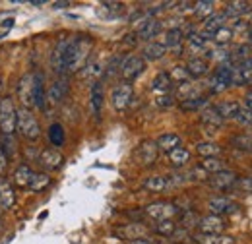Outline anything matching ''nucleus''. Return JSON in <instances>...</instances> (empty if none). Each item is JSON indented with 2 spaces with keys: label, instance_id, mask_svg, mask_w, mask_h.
Returning <instances> with one entry per match:
<instances>
[{
  "label": "nucleus",
  "instance_id": "38",
  "mask_svg": "<svg viewBox=\"0 0 252 244\" xmlns=\"http://www.w3.org/2000/svg\"><path fill=\"white\" fill-rule=\"evenodd\" d=\"M231 144H233V148H237V150H241V152L245 153H252V136L251 134H239V136H235L233 140H231Z\"/></svg>",
  "mask_w": 252,
  "mask_h": 244
},
{
  "label": "nucleus",
  "instance_id": "51",
  "mask_svg": "<svg viewBox=\"0 0 252 244\" xmlns=\"http://www.w3.org/2000/svg\"><path fill=\"white\" fill-rule=\"evenodd\" d=\"M249 51H251V49H249L247 45H239V47L235 49V57H241V59L245 61V59H249V57H247V55H249Z\"/></svg>",
  "mask_w": 252,
  "mask_h": 244
},
{
  "label": "nucleus",
  "instance_id": "24",
  "mask_svg": "<svg viewBox=\"0 0 252 244\" xmlns=\"http://www.w3.org/2000/svg\"><path fill=\"white\" fill-rule=\"evenodd\" d=\"M33 175L35 173H33L28 165H20L16 169V173H14V184L20 186V188H30V184L33 181Z\"/></svg>",
  "mask_w": 252,
  "mask_h": 244
},
{
  "label": "nucleus",
  "instance_id": "43",
  "mask_svg": "<svg viewBox=\"0 0 252 244\" xmlns=\"http://www.w3.org/2000/svg\"><path fill=\"white\" fill-rule=\"evenodd\" d=\"M49 184H51L49 175L39 173V175H33V181H32V184H30V190H33V192H41V190L47 188Z\"/></svg>",
  "mask_w": 252,
  "mask_h": 244
},
{
  "label": "nucleus",
  "instance_id": "29",
  "mask_svg": "<svg viewBox=\"0 0 252 244\" xmlns=\"http://www.w3.org/2000/svg\"><path fill=\"white\" fill-rule=\"evenodd\" d=\"M171 86H173V80H171V76H169L167 72L158 74V76L154 78V82H152V90L161 93V95H165V93L169 92V90H171Z\"/></svg>",
  "mask_w": 252,
  "mask_h": 244
},
{
  "label": "nucleus",
  "instance_id": "21",
  "mask_svg": "<svg viewBox=\"0 0 252 244\" xmlns=\"http://www.w3.org/2000/svg\"><path fill=\"white\" fill-rule=\"evenodd\" d=\"M159 31H161V22L152 18V20L142 22V26H140V30H138V37L144 39V41H150V39H154V37L158 35Z\"/></svg>",
  "mask_w": 252,
  "mask_h": 244
},
{
  "label": "nucleus",
  "instance_id": "48",
  "mask_svg": "<svg viewBox=\"0 0 252 244\" xmlns=\"http://www.w3.org/2000/svg\"><path fill=\"white\" fill-rule=\"evenodd\" d=\"M239 190H243L245 194H252V179L251 177H245V179H239L235 184Z\"/></svg>",
  "mask_w": 252,
  "mask_h": 244
},
{
  "label": "nucleus",
  "instance_id": "3",
  "mask_svg": "<svg viewBox=\"0 0 252 244\" xmlns=\"http://www.w3.org/2000/svg\"><path fill=\"white\" fill-rule=\"evenodd\" d=\"M18 130V111L14 107L12 97H4L0 101V134L12 136Z\"/></svg>",
  "mask_w": 252,
  "mask_h": 244
},
{
  "label": "nucleus",
  "instance_id": "50",
  "mask_svg": "<svg viewBox=\"0 0 252 244\" xmlns=\"http://www.w3.org/2000/svg\"><path fill=\"white\" fill-rule=\"evenodd\" d=\"M8 161H10V159H8V155L0 150V177L8 171Z\"/></svg>",
  "mask_w": 252,
  "mask_h": 244
},
{
  "label": "nucleus",
  "instance_id": "45",
  "mask_svg": "<svg viewBox=\"0 0 252 244\" xmlns=\"http://www.w3.org/2000/svg\"><path fill=\"white\" fill-rule=\"evenodd\" d=\"M171 76V80H177V82H181V84H187L190 78L189 70L187 68H183V66H175L173 68V72L169 74Z\"/></svg>",
  "mask_w": 252,
  "mask_h": 244
},
{
  "label": "nucleus",
  "instance_id": "35",
  "mask_svg": "<svg viewBox=\"0 0 252 244\" xmlns=\"http://www.w3.org/2000/svg\"><path fill=\"white\" fill-rule=\"evenodd\" d=\"M189 159H190V152L187 150V148H183V146L169 153V161H171L175 167H183V165H187Z\"/></svg>",
  "mask_w": 252,
  "mask_h": 244
},
{
  "label": "nucleus",
  "instance_id": "46",
  "mask_svg": "<svg viewBox=\"0 0 252 244\" xmlns=\"http://www.w3.org/2000/svg\"><path fill=\"white\" fill-rule=\"evenodd\" d=\"M235 121L239 122L241 126H252V111L245 109V107H241V111H239V115H237Z\"/></svg>",
  "mask_w": 252,
  "mask_h": 244
},
{
  "label": "nucleus",
  "instance_id": "16",
  "mask_svg": "<svg viewBox=\"0 0 252 244\" xmlns=\"http://www.w3.org/2000/svg\"><path fill=\"white\" fill-rule=\"evenodd\" d=\"M239 181V177H237V173H233V171H221L218 175H212L210 177V184L216 188V190H229V188H233L235 184Z\"/></svg>",
  "mask_w": 252,
  "mask_h": 244
},
{
  "label": "nucleus",
  "instance_id": "25",
  "mask_svg": "<svg viewBox=\"0 0 252 244\" xmlns=\"http://www.w3.org/2000/svg\"><path fill=\"white\" fill-rule=\"evenodd\" d=\"M171 186V181L167 177H161V175H154V177H148L144 181V188L150 190V192H163Z\"/></svg>",
  "mask_w": 252,
  "mask_h": 244
},
{
  "label": "nucleus",
  "instance_id": "27",
  "mask_svg": "<svg viewBox=\"0 0 252 244\" xmlns=\"http://www.w3.org/2000/svg\"><path fill=\"white\" fill-rule=\"evenodd\" d=\"M187 70H189L190 78H202L208 74L210 66L204 59H190L189 64H187Z\"/></svg>",
  "mask_w": 252,
  "mask_h": 244
},
{
  "label": "nucleus",
  "instance_id": "59",
  "mask_svg": "<svg viewBox=\"0 0 252 244\" xmlns=\"http://www.w3.org/2000/svg\"><path fill=\"white\" fill-rule=\"evenodd\" d=\"M249 39H251V41H252V28H251V30H249Z\"/></svg>",
  "mask_w": 252,
  "mask_h": 244
},
{
  "label": "nucleus",
  "instance_id": "53",
  "mask_svg": "<svg viewBox=\"0 0 252 244\" xmlns=\"http://www.w3.org/2000/svg\"><path fill=\"white\" fill-rule=\"evenodd\" d=\"M243 101H245V109H249V111H252V93H247Z\"/></svg>",
  "mask_w": 252,
  "mask_h": 244
},
{
  "label": "nucleus",
  "instance_id": "34",
  "mask_svg": "<svg viewBox=\"0 0 252 244\" xmlns=\"http://www.w3.org/2000/svg\"><path fill=\"white\" fill-rule=\"evenodd\" d=\"M200 169L206 171V173L218 175V173H221V171H225V163L221 161L220 157H210V159H204V161H202Z\"/></svg>",
  "mask_w": 252,
  "mask_h": 244
},
{
  "label": "nucleus",
  "instance_id": "37",
  "mask_svg": "<svg viewBox=\"0 0 252 244\" xmlns=\"http://www.w3.org/2000/svg\"><path fill=\"white\" fill-rule=\"evenodd\" d=\"M49 142H51L55 148H61L64 144V128L59 122H55V124L49 126Z\"/></svg>",
  "mask_w": 252,
  "mask_h": 244
},
{
  "label": "nucleus",
  "instance_id": "42",
  "mask_svg": "<svg viewBox=\"0 0 252 244\" xmlns=\"http://www.w3.org/2000/svg\"><path fill=\"white\" fill-rule=\"evenodd\" d=\"M233 39V28H221L220 31H216L214 35H212V41L216 43V45H220V47H223V45H227L229 41Z\"/></svg>",
  "mask_w": 252,
  "mask_h": 244
},
{
  "label": "nucleus",
  "instance_id": "41",
  "mask_svg": "<svg viewBox=\"0 0 252 244\" xmlns=\"http://www.w3.org/2000/svg\"><path fill=\"white\" fill-rule=\"evenodd\" d=\"M206 105H208V99H206L204 95L190 97V99H185V101L181 103V107H183L185 111H198V109H202V107H206Z\"/></svg>",
  "mask_w": 252,
  "mask_h": 244
},
{
  "label": "nucleus",
  "instance_id": "30",
  "mask_svg": "<svg viewBox=\"0 0 252 244\" xmlns=\"http://www.w3.org/2000/svg\"><path fill=\"white\" fill-rule=\"evenodd\" d=\"M183 39H185V33L179 30V28H173V30H169L165 33L163 45H165V49H177V47L183 45Z\"/></svg>",
  "mask_w": 252,
  "mask_h": 244
},
{
  "label": "nucleus",
  "instance_id": "47",
  "mask_svg": "<svg viewBox=\"0 0 252 244\" xmlns=\"http://www.w3.org/2000/svg\"><path fill=\"white\" fill-rule=\"evenodd\" d=\"M198 221H200V217L192 212L183 214V227H198Z\"/></svg>",
  "mask_w": 252,
  "mask_h": 244
},
{
  "label": "nucleus",
  "instance_id": "57",
  "mask_svg": "<svg viewBox=\"0 0 252 244\" xmlns=\"http://www.w3.org/2000/svg\"><path fill=\"white\" fill-rule=\"evenodd\" d=\"M12 24H14V20H8V22H4V28H12Z\"/></svg>",
  "mask_w": 252,
  "mask_h": 244
},
{
  "label": "nucleus",
  "instance_id": "44",
  "mask_svg": "<svg viewBox=\"0 0 252 244\" xmlns=\"http://www.w3.org/2000/svg\"><path fill=\"white\" fill-rule=\"evenodd\" d=\"M0 150L8 155V159L16 153V144H14L12 136H4V134H0Z\"/></svg>",
  "mask_w": 252,
  "mask_h": 244
},
{
  "label": "nucleus",
  "instance_id": "9",
  "mask_svg": "<svg viewBox=\"0 0 252 244\" xmlns=\"http://www.w3.org/2000/svg\"><path fill=\"white\" fill-rule=\"evenodd\" d=\"M33 93H35V74H26L18 82V97L22 107L32 109L33 107Z\"/></svg>",
  "mask_w": 252,
  "mask_h": 244
},
{
  "label": "nucleus",
  "instance_id": "7",
  "mask_svg": "<svg viewBox=\"0 0 252 244\" xmlns=\"http://www.w3.org/2000/svg\"><path fill=\"white\" fill-rule=\"evenodd\" d=\"M144 214L156 221H167V219H173L175 215H179V208L171 202H154L144 210Z\"/></svg>",
  "mask_w": 252,
  "mask_h": 244
},
{
  "label": "nucleus",
  "instance_id": "12",
  "mask_svg": "<svg viewBox=\"0 0 252 244\" xmlns=\"http://www.w3.org/2000/svg\"><path fill=\"white\" fill-rule=\"evenodd\" d=\"M68 92H70L68 80H66V78H59V80L49 88V92H47V103L53 105V107L61 105L64 99L68 97Z\"/></svg>",
  "mask_w": 252,
  "mask_h": 244
},
{
  "label": "nucleus",
  "instance_id": "36",
  "mask_svg": "<svg viewBox=\"0 0 252 244\" xmlns=\"http://www.w3.org/2000/svg\"><path fill=\"white\" fill-rule=\"evenodd\" d=\"M214 8H216V2L214 0H200V2H194V14L200 16V18H210L214 14Z\"/></svg>",
  "mask_w": 252,
  "mask_h": 244
},
{
  "label": "nucleus",
  "instance_id": "31",
  "mask_svg": "<svg viewBox=\"0 0 252 244\" xmlns=\"http://www.w3.org/2000/svg\"><path fill=\"white\" fill-rule=\"evenodd\" d=\"M218 111H220V115L223 117V121H227V119H237V115H239V111H241V107H239V103L237 101H223L220 107H216Z\"/></svg>",
  "mask_w": 252,
  "mask_h": 244
},
{
  "label": "nucleus",
  "instance_id": "55",
  "mask_svg": "<svg viewBox=\"0 0 252 244\" xmlns=\"http://www.w3.org/2000/svg\"><path fill=\"white\" fill-rule=\"evenodd\" d=\"M66 6H70V2H55V4H53V8H57V10L66 8Z\"/></svg>",
  "mask_w": 252,
  "mask_h": 244
},
{
  "label": "nucleus",
  "instance_id": "20",
  "mask_svg": "<svg viewBox=\"0 0 252 244\" xmlns=\"http://www.w3.org/2000/svg\"><path fill=\"white\" fill-rule=\"evenodd\" d=\"M16 204V194L14 188L8 181H0V208L2 210H10Z\"/></svg>",
  "mask_w": 252,
  "mask_h": 244
},
{
  "label": "nucleus",
  "instance_id": "6",
  "mask_svg": "<svg viewBox=\"0 0 252 244\" xmlns=\"http://www.w3.org/2000/svg\"><path fill=\"white\" fill-rule=\"evenodd\" d=\"M144 70H146V61L142 57H138V55L126 57L123 64H121V76H123V80H125L126 84L134 82Z\"/></svg>",
  "mask_w": 252,
  "mask_h": 244
},
{
  "label": "nucleus",
  "instance_id": "54",
  "mask_svg": "<svg viewBox=\"0 0 252 244\" xmlns=\"http://www.w3.org/2000/svg\"><path fill=\"white\" fill-rule=\"evenodd\" d=\"M128 244H154V243L148 241V239H136V241H130Z\"/></svg>",
  "mask_w": 252,
  "mask_h": 244
},
{
  "label": "nucleus",
  "instance_id": "4",
  "mask_svg": "<svg viewBox=\"0 0 252 244\" xmlns=\"http://www.w3.org/2000/svg\"><path fill=\"white\" fill-rule=\"evenodd\" d=\"M72 39L74 37H63V39H59V43L55 45L53 55H51V66H53V70L61 78H63V74H66V62H68V51H70Z\"/></svg>",
  "mask_w": 252,
  "mask_h": 244
},
{
  "label": "nucleus",
  "instance_id": "49",
  "mask_svg": "<svg viewBox=\"0 0 252 244\" xmlns=\"http://www.w3.org/2000/svg\"><path fill=\"white\" fill-rule=\"evenodd\" d=\"M173 101H175V99H173L171 95H167V93H165V95H159L158 99H156L158 107H163V109H165V107H171V105H173Z\"/></svg>",
  "mask_w": 252,
  "mask_h": 244
},
{
  "label": "nucleus",
  "instance_id": "1",
  "mask_svg": "<svg viewBox=\"0 0 252 244\" xmlns=\"http://www.w3.org/2000/svg\"><path fill=\"white\" fill-rule=\"evenodd\" d=\"M94 49V39L88 35H80L72 39L70 51H68V62H66V72H80L86 68L88 59Z\"/></svg>",
  "mask_w": 252,
  "mask_h": 244
},
{
  "label": "nucleus",
  "instance_id": "14",
  "mask_svg": "<svg viewBox=\"0 0 252 244\" xmlns=\"http://www.w3.org/2000/svg\"><path fill=\"white\" fill-rule=\"evenodd\" d=\"M208 210L212 212V215H227V214H235L237 210H239V206L233 202V200H229V198H225V196H218V198H212L210 202H208Z\"/></svg>",
  "mask_w": 252,
  "mask_h": 244
},
{
  "label": "nucleus",
  "instance_id": "17",
  "mask_svg": "<svg viewBox=\"0 0 252 244\" xmlns=\"http://www.w3.org/2000/svg\"><path fill=\"white\" fill-rule=\"evenodd\" d=\"M200 121H202L204 126H208V128H212V130H218L220 126H223V122H225L216 107H206V109L200 113Z\"/></svg>",
  "mask_w": 252,
  "mask_h": 244
},
{
  "label": "nucleus",
  "instance_id": "32",
  "mask_svg": "<svg viewBox=\"0 0 252 244\" xmlns=\"http://www.w3.org/2000/svg\"><path fill=\"white\" fill-rule=\"evenodd\" d=\"M148 231L140 225V223H136V225H126L125 229H121L119 231V235L121 237H125L126 241H136V239H144V235H146Z\"/></svg>",
  "mask_w": 252,
  "mask_h": 244
},
{
  "label": "nucleus",
  "instance_id": "40",
  "mask_svg": "<svg viewBox=\"0 0 252 244\" xmlns=\"http://www.w3.org/2000/svg\"><path fill=\"white\" fill-rule=\"evenodd\" d=\"M154 231L161 235V237H173L175 235V231H177V223L173 221V219H167V221H158L156 223V227H154Z\"/></svg>",
  "mask_w": 252,
  "mask_h": 244
},
{
  "label": "nucleus",
  "instance_id": "22",
  "mask_svg": "<svg viewBox=\"0 0 252 244\" xmlns=\"http://www.w3.org/2000/svg\"><path fill=\"white\" fill-rule=\"evenodd\" d=\"M165 53H167V49H165V45L163 43H156V41H152V43H148L146 47H144V53H142V59L144 61H159V59H163L165 57Z\"/></svg>",
  "mask_w": 252,
  "mask_h": 244
},
{
  "label": "nucleus",
  "instance_id": "10",
  "mask_svg": "<svg viewBox=\"0 0 252 244\" xmlns=\"http://www.w3.org/2000/svg\"><path fill=\"white\" fill-rule=\"evenodd\" d=\"M158 155H159L158 144H156V142H152V140L142 142V144L138 146V150H136V159H138V163H140V165H144V167L154 165V163L158 161Z\"/></svg>",
  "mask_w": 252,
  "mask_h": 244
},
{
  "label": "nucleus",
  "instance_id": "23",
  "mask_svg": "<svg viewBox=\"0 0 252 244\" xmlns=\"http://www.w3.org/2000/svg\"><path fill=\"white\" fill-rule=\"evenodd\" d=\"M47 105V93H45V84H43V74H35V93H33V107L45 109Z\"/></svg>",
  "mask_w": 252,
  "mask_h": 244
},
{
  "label": "nucleus",
  "instance_id": "58",
  "mask_svg": "<svg viewBox=\"0 0 252 244\" xmlns=\"http://www.w3.org/2000/svg\"><path fill=\"white\" fill-rule=\"evenodd\" d=\"M0 101H2V78H0Z\"/></svg>",
  "mask_w": 252,
  "mask_h": 244
},
{
  "label": "nucleus",
  "instance_id": "39",
  "mask_svg": "<svg viewBox=\"0 0 252 244\" xmlns=\"http://www.w3.org/2000/svg\"><path fill=\"white\" fill-rule=\"evenodd\" d=\"M101 74H103V66H101L99 62H90V64H86V68H84V72H82V78H84V80H90V82L95 84V80H99Z\"/></svg>",
  "mask_w": 252,
  "mask_h": 244
},
{
  "label": "nucleus",
  "instance_id": "56",
  "mask_svg": "<svg viewBox=\"0 0 252 244\" xmlns=\"http://www.w3.org/2000/svg\"><path fill=\"white\" fill-rule=\"evenodd\" d=\"M32 4H33V6H43V4H45V2H43V0H33Z\"/></svg>",
  "mask_w": 252,
  "mask_h": 244
},
{
  "label": "nucleus",
  "instance_id": "18",
  "mask_svg": "<svg viewBox=\"0 0 252 244\" xmlns=\"http://www.w3.org/2000/svg\"><path fill=\"white\" fill-rule=\"evenodd\" d=\"M156 144H158L159 152L171 153L173 150H177V148H181V146H183V140H181V136H179V134H171V132H167V134L159 136Z\"/></svg>",
  "mask_w": 252,
  "mask_h": 244
},
{
  "label": "nucleus",
  "instance_id": "33",
  "mask_svg": "<svg viewBox=\"0 0 252 244\" xmlns=\"http://www.w3.org/2000/svg\"><path fill=\"white\" fill-rule=\"evenodd\" d=\"M196 152L200 153L204 159H210V157H218L221 153V148L214 142H200L196 146Z\"/></svg>",
  "mask_w": 252,
  "mask_h": 244
},
{
  "label": "nucleus",
  "instance_id": "60",
  "mask_svg": "<svg viewBox=\"0 0 252 244\" xmlns=\"http://www.w3.org/2000/svg\"><path fill=\"white\" fill-rule=\"evenodd\" d=\"M251 26H252V18H251Z\"/></svg>",
  "mask_w": 252,
  "mask_h": 244
},
{
  "label": "nucleus",
  "instance_id": "52",
  "mask_svg": "<svg viewBox=\"0 0 252 244\" xmlns=\"http://www.w3.org/2000/svg\"><path fill=\"white\" fill-rule=\"evenodd\" d=\"M239 70H252V57H249V59H245V61H241L239 62V66H237Z\"/></svg>",
  "mask_w": 252,
  "mask_h": 244
},
{
  "label": "nucleus",
  "instance_id": "26",
  "mask_svg": "<svg viewBox=\"0 0 252 244\" xmlns=\"http://www.w3.org/2000/svg\"><path fill=\"white\" fill-rule=\"evenodd\" d=\"M194 241L198 244H235V239L227 235H204V233H198Z\"/></svg>",
  "mask_w": 252,
  "mask_h": 244
},
{
  "label": "nucleus",
  "instance_id": "28",
  "mask_svg": "<svg viewBox=\"0 0 252 244\" xmlns=\"http://www.w3.org/2000/svg\"><path fill=\"white\" fill-rule=\"evenodd\" d=\"M252 8L249 2H229L227 6H225V14H227V18H241V16H245V14H249Z\"/></svg>",
  "mask_w": 252,
  "mask_h": 244
},
{
  "label": "nucleus",
  "instance_id": "5",
  "mask_svg": "<svg viewBox=\"0 0 252 244\" xmlns=\"http://www.w3.org/2000/svg\"><path fill=\"white\" fill-rule=\"evenodd\" d=\"M233 68L235 66H231V64H221L214 72V76L210 78V92L221 93L233 86Z\"/></svg>",
  "mask_w": 252,
  "mask_h": 244
},
{
  "label": "nucleus",
  "instance_id": "8",
  "mask_svg": "<svg viewBox=\"0 0 252 244\" xmlns=\"http://www.w3.org/2000/svg\"><path fill=\"white\" fill-rule=\"evenodd\" d=\"M132 95H134V90H132L130 84L123 82V84L115 86L113 92H111V105H113V109L115 111H126L130 101H132Z\"/></svg>",
  "mask_w": 252,
  "mask_h": 244
},
{
  "label": "nucleus",
  "instance_id": "13",
  "mask_svg": "<svg viewBox=\"0 0 252 244\" xmlns=\"http://www.w3.org/2000/svg\"><path fill=\"white\" fill-rule=\"evenodd\" d=\"M198 229L200 233L204 235H221V231L225 229V221L221 219L220 215H206V217H200L198 221Z\"/></svg>",
  "mask_w": 252,
  "mask_h": 244
},
{
  "label": "nucleus",
  "instance_id": "2",
  "mask_svg": "<svg viewBox=\"0 0 252 244\" xmlns=\"http://www.w3.org/2000/svg\"><path fill=\"white\" fill-rule=\"evenodd\" d=\"M18 132L30 142H35L41 138V126L32 113V109H26V107L18 109Z\"/></svg>",
  "mask_w": 252,
  "mask_h": 244
},
{
  "label": "nucleus",
  "instance_id": "15",
  "mask_svg": "<svg viewBox=\"0 0 252 244\" xmlns=\"http://www.w3.org/2000/svg\"><path fill=\"white\" fill-rule=\"evenodd\" d=\"M225 24H227V14H225V12H214L210 18H206V22H204V33H202V35L210 41L216 31H220L221 28H225Z\"/></svg>",
  "mask_w": 252,
  "mask_h": 244
},
{
  "label": "nucleus",
  "instance_id": "19",
  "mask_svg": "<svg viewBox=\"0 0 252 244\" xmlns=\"http://www.w3.org/2000/svg\"><path fill=\"white\" fill-rule=\"evenodd\" d=\"M90 101H92V113H94V117L95 119H101V109H103L105 95H103V86L99 82H95L94 86H92Z\"/></svg>",
  "mask_w": 252,
  "mask_h": 244
},
{
  "label": "nucleus",
  "instance_id": "11",
  "mask_svg": "<svg viewBox=\"0 0 252 244\" xmlns=\"http://www.w3.org/2000/svg\"><path fill=\"white\" fill-rule=\"evenodd\" d=\"M39 165L45 171H59L64 165V155L55 148H47L39 153Z\"/></svg>",
  "mask_w": 252,
  "mask_h": 244
}]
</instances>
